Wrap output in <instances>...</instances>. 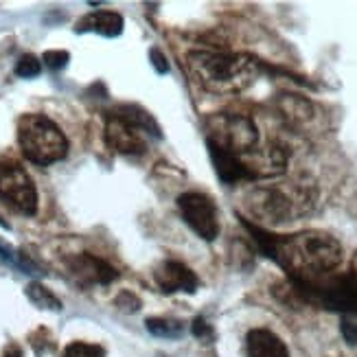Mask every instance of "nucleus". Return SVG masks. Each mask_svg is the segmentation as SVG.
<instances>
[{
  "mask_svg": "<svg viewBox=\"0 0 357 357\" xmlns=\"http://www.w3.org/2000/svg\"><path fill=\"white\" fill-rule=\"evenodd\" d=\"M0 263H3V266H7V268L20 270L22 274H31V276H40L42 274L40 268L26 255L18 252L15 248H11L5 241H0Z\"/></svg>",
  "mask_w": 357,
  "mask_h": 357,
  "instance_id": "17",
  "label": "nucleus"
},
{
  "mask_svg": "<svg viewBox=\"0 0 357 357\" xmlns=\"http://www.w3.org/2000/svg\"><path fill=\"white\" fill-rule=\"evenodd\" d=\"M66 268L82 285H110L119 278V272L114 266H110L107 261L90 252L68 257Z\"/></svg>",
  "mask_w": 357,
  "mask_h": 357,
  "instance_id": "10",
  "label": "nucleus"
},
{
  "mask_svg": "<svg viewBox=\"0 0 357 357\" xmlns=\"http://www.w3.org/2000/svg\"><path fill=\"white\" fill-rule=\"evenodd\" d=\"M186 61L197 82L211 90H241L255 79L259 70V61L255 57L237 53L191 51Z\"/></svg>",
  "mask_w": 357,
  "mask_h": 357,
  "instance_id": "2",
  "label": "nucleus"
},
{
  "mask_svg": "<svg viewBox=\"0 0 357 357\" xmlns=\"http://www.w3.org/2000/svg\"><path fill=\"white\" fill-rule=\"evenodd\" d=\"M243 204L261 226H281L314 206V191L309 186H294L291 193L281 186H257L245 193Z\"/></svg>",
  "mask_w": 357,
  "mask_h": 357,
  "instance_id": "3",
  "label": "nucleus"
},
{
  "mask_svg": "<svg viewBox=\"0 0 357 357\" xmlns=\"http://www.w3.org/2000/svg\"><path fill=\"white\" fill-rule=\"evenodd\" d=\"M61 357H105V349L90 342H70Z\"/></svg>",
  "mask_w": 357,
  "mask_h": 357,
  "instance_id": "20",
  "label": "nucleus"
},
{
  "mask_svg": "<svg viewBox=\"0 0 357 357\" xmlns=\"http://www.w3.org/2000/svg\"><path fill=\"white\" fill-rule=\"evenodd\" d=\"M208 147V156L213 160V167L217 176H220L226 184H237V182H243V180H255L250 169L245 167L243 158L241 156H235V153H230L222 147L217 145H211L206 143Z\"/></svg>",
  "mask_w": 357,
  "mask_h": 357,
  "instance_id": "12",
  "label": "nucleus"
},
{
  "mask_svg": "<svg viewBox=\"0 0 357 357\" xmlns=\"http://www.w3.org/2000/svg\"><path fill=\"white\" fill-rule=\"evenodd\" d=\"M250 230L259 250L276 261L294 283H309L329 276L344 259L340 241L327 232L305 230L296 235H272L266 228L241 220Z\"/></svg>",
  "mask_w": 357,
  "mask_h": 357,
  "instance_id": "1",
  "label": "nucleus"
},
{
  "mask_svg": "<svg viewBox=\"0 0 357 357\" xmlns=\"http://www.w3.org/2000/svg\"><path fill=\"white\" fill-rule=\"evenodd\" d=\"M42 73V61L36 55H22L15 64V75L22 77V79H33Z\"/></svg>",
  "mask_w": 357,
  "mask_h": 357,
  "instance_id": "21",
  "label": "nucleus"
},
{
  "mask_svg": "<svg viewBox=\"0 0 357 357\" xmlns=\"http://www.w3.org/2000/svg\"><path fill=\"white\" fill-rule=\"evenodd\" d=\"M112 112H116L119 116L128 119L130 123H134L136 128H141L147 136H153V138H162V132H160V126L156 123L147 110H143L141 105H132V103H126V105H119L114 107Z\"/></svg>",
  "mask_w": 357,
  "mask_h": 357,
  "instance_id": "15",
  "label": "nucleus"
},
{
  "mask_svg": "<svg viewBox=\"0 0 357 357\" xmlns=\"http://www.w3.org/2000/svg\"><path fill=\"white\" fill-rule=\"evenodd\" d=\"M3 357H22V351H20V347L11 344V347L5 351V355H3Z\"/></svg>",
  "mask_w": 357,
  "mask_h": 357,
  "instance_id": "26",
  "label": "nucleus"
},
{
  "mask_svg": "<svg viewBox=\"0 0 357 357\" xmlns=\"http://www.w3.org/2000/svg\"><path fill=\"white\" fill-rule=\"evenodd\" d=\"M178 208L182 220L191 226V230L199 239L215 241L220 237V217H217L215 202L204 193H182L178 197Z\"/></svg>",
  "mask_w": 357,
  "mask_h": 357,
  "instance_id": "8",
  "label": "nucleus"
},
{
  "mask_svg": "<svg viewBox=\"0 0 357 357\" xmlns=\"http://www.w3.org/2000/svg\"><path fill=\"white\" fill-rule=\"evenodd\" d=\"M289 289L296 294L298 298L314 303L322 309L357 316V272L324 276L309 283L289 281Z\"/></svg>",
  "mask_w": 357,
  "mask_h": 357,
  "instance_id": "5",
  "label": "nucleus"
},
{
  "mask_svg": "<svg viewBox=\"0 0 357 357\" xmlns=\"http://www.w3.org/2000/svg\"><path fill=\"white\" fill-rule=\"evenodd\" d=\"M18 145L22 156L40 167L64 160L68 153L64 132L44 114H24L18 119Z\"/></svg>",
  "mask_w": 357,
  "mask_h": 357,
  "instance_id": "4",
  "label": "nucleus"
},
{
  "mask_svg": "<svg viewBox=\"0 0 357 357\" xmlns=\"http://www.w3.org/2000/svg\"><path fill=\"white\" fill-rule=\"evenodd\" d=\"M68 59H70V53H68V51H46V53L42 55V61L46 64V68H51V70H61V68H66Z\"/></svg>",
  "mask_w": 357,
  "mask_h": 357,
  "instance_id": "22",
  "label": "nucleus"
},
{
  "mask_svg": "<svg viewBox=\"0 0 357 357\" xmlns=\"http://www.w3.org/2000/svg\"><path fill=\"white\" fill-rule=\"evenodd\" d=\"M0 228H5V230H9V228H11V226L3 220V217H0Z\"/></svg>",
  "mask_w": 357,
  "mask_h": 357,
  "instance_id": "27",
  "label": "nucleus"
},
{
  "mask_svg": "<svg viewBox=\"0 0 357 357\" xmlns=\"http://www.w3.org/2000/svg\"><path fill=\"white\" fill-rule=\"evenodd\" d=\"M278 107H281L285 119L296 128L314 119V105L298 95H283V99L278 101Z\"/></svg>",
  "mask_w": 357,
  "mask_h": 357,
  "instance_id": "16",
  "label": "nucleus"
},
{
  "mask_svg": "<svg viewBox=\"0 0 357 357\" xmlns=\"http://www.w3.org/2000/svg\"><path fill=\"white\" fill-rule=\"evenodd\" d=\"M158 287L165 294H176V291H186V294H195L199 287V278L191 268H186L180 261H165L153 272Z\"/></svg>",
  "mask_w": 357,
  "mask_h": 357,
  "instance_id": "11",
  "label": "nucleus"
},
{
  "mask_svg": "<svg viewBox=\"0 0 357 357\" xmlns=\"http://www.w3.org/2000/svg\"><path fill=\"white\" fill-rule=\"evenodd\" d=\"M24 294H26V298L33 303L38 309H44V312H61V301L55 296V294L49 287L38 283V281L29 283L24 287Z\"/></svg>",
  "mask_w": 357,
  "mask_h": 357,
  "instance_id": "18",
  "label": "nucleus"
},
{
  "mask_svg": "<svg viewBox=\"0 0 357 357\" xmlns=\"http://www.w3.org/2000/svg\"><path fill=\"white\" fill-rule=\"evenodd\" d=\"M149 59H151V66L156 68V73L158 75H165V73H169V61H167V57L162 55V51L160 49H153L149 51Z\"/></svg>",
  "mask_w": 357,
  "mask_h": 357,
  "instance_id": "24",
  "label": "nucleus"
},
{
  "mask_svg": "<svg viewBox=\"0 0 357 357\" xmlns=\"http://www.w3.org/2000/svg\"><path fill=\"white\" fill-rule=\"evenodd\" d=\"M206 143L222 147L235 156H248L259 143V130L252 119L243 114H213L204 121Z\"/></svg>",
  "mask_w": 357,
  "mask_h": 357,
  "instance_id": "6",
  "label": "nucleus"
},
{
  "mask_svg": "<svg viewBox=\"0 0 357 357\" xmlns=\"http://www.w3.org/2000/svg\"><path fill=\"white\" fill-rule=\"evenodd\" d=\"M145 327L151 335L167 337V340H178L186 331V324L176 318H147Z\"/></svg>",
  "mask_w": 357,
  "mask_h": 357,
  "instance_id": "19",
  "label": "nucleus"
},
{
  "mask_svg": "<svg viewBox=\"0 0 357 357\" xmlns=\"http://www.w3.org/2000/svg\"><path fill=\"white\" fill-rule=\"evenodd\" d=\"M105 141L114 151L126 156H141L147 149V134L116 112L105 116Z\"/></svg>",
  "mask_w": 357,
  "mask_h": 357,
  "instance_id": "9",
  "label": "nucleus"
},
{
  "mask_svg": "<svg viewBox=\"0 0 357 357\" xmlns=\"http://www.w3.org/2000/svg\"><path fill=\"white\" fill-rule=\"evenodd\" d=\"M191 331L199 340H211L213 337V329H211V324L204 318H195L193 324H191Z\"/></svg>",
  "mask_w": 357,
  "mask_h": 357,
  "instance_id": "25",
  "label": "nucleus"
},
{
  "mask_svg": "<svg viewBox=\"0 0 357 357\" xmlns=\"http://www.w3.org/2000/svg\"><path fill=\"white\" fill-rule=\"evenodd\" d=\"M340 331H342V337L347 340V344L355 347L357 344V322L351 318H344L342 324H340Z\"/></svg>",
  "mask_w": 357,
  "mask_h": 357,
  "instance_id": "23",
  "label": "nucleus"
},
{
  "mask_svg": "<svg viewBox=\"0 0 357 357\" xmlns=\"http://www.w3.org/2000/svg\"><path fill=\"white\" fill-rule=\"evenodd\" d=\"M0 199L26 217L38 213V189L26 169L11 158H0Z\"/></svg>",
  "mask_w": 357,
  "mask_h": 357,
  "instance_id": "7",
  "label": "nucleus"
},
{
  "mask_svg": "<svg viewBox=\"0 0 357 357\" xmlns=\"http://www.w3.org/2000/svg\"><path fill=\"white\" fill-rule=\"evenodd\" d=\"M248 357H289L285 342L270 329H252L245 337Z\"/></svg>",
  "mask_w": 357,
  "mask_h": 357,
  "instance_id": "14",
  "label": "nucleus"
},
{
  "mask_svg": "<svg viewBox=\"0 0 357 357\" xmlns=\"http://www.w3.org/2000/svg\"><path fill=\"white\" fill-rule=\"evenodd\" d=\"M126 20L116 11H92L77 22V33H99L103 38H119L123 33Z\"/></svg>",
  "mask_w": 357,
  "mask_h": 357,
  "instance_id": "13",
  "label": "nucleus"
}]
</instances>
